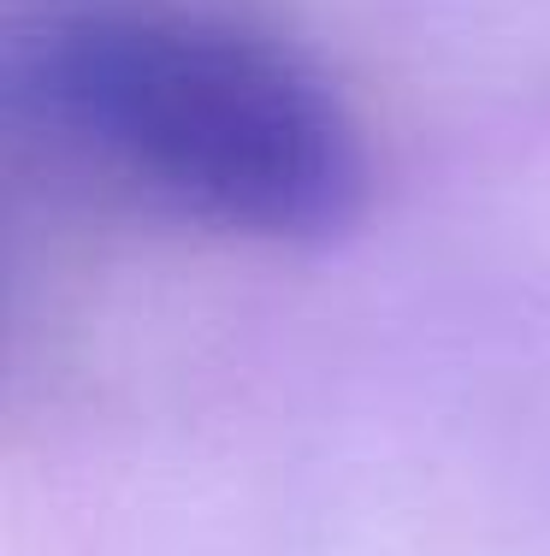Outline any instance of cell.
Masks as SVG:
<instances>
[{
    "label": "cell",
    "mask_w": 550,
    "mask_h": 556,
    "mask_svg": "<svg viewBox=\"0 0 550 556\" xmlns=\"http://www.w3.org/2000/svg\"><path fill=\"white\" fill-rule=\"evenodd\" d=\"M12 113L130 207L267 249H325L373 195L320 65L231 12L84 0L12 42Z\"/></svg>",
    "instance_id": "1"
}]
</instances>
